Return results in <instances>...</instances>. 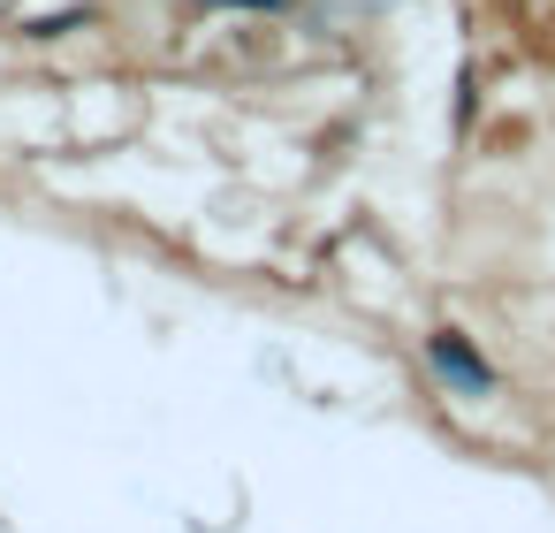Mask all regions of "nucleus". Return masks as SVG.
Returning a JSON list of instances; mask_svg holds the SVG:
<instances>
[{
  "instance_id": "1",
  "label": "nucleus",
  "mask_w": 555,
  "mask_h": 533,
  "mask_svg": "<svg viewBox=\"0 0 555 533\" xmlns=\"http://www.w3.org/2000/svg\"><path fill=\"white\" fill-rule=\"evenodd\" d=\"M426 366H434V381H441L449 396H472V404L502 389L494 358H487V351H479V343H472V335H464L456 320H441V328L426 335Z\"/></svg>"
},
{
  "instance_id": "2",
  "label": "nucleus",
  "mask_w": 555,
  "mask_h": 533,
  "mask_svg": "<svg viewBox=\"0 0 555 533\" xmlns=\"http://www.w3.org/2000/svg\"><path fill=\"white\" fill-rule=\"evenodd\" d=\"M191 9H229V16H297L305 0H191Z\"/></svg>"
}]
</instances>
